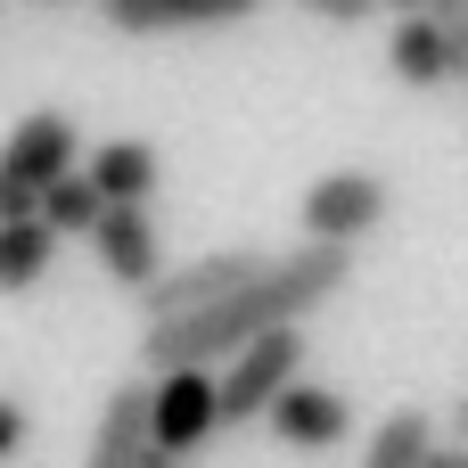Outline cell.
I'll list each match as a JSON object with an SVG mask.
<instances>
[{
    "label": "cell",
    "mask_w": 468,
    "mask_h": 468,
    "mask_svg": "<svg viewBox=\"0 0 468 468\" xmlns=\"http://www.w3.org/2000/svg\"><path fill=\"white\" fill-rule=\"evenodd\" d=\"M346 280H354V247H288V255H271V271L263 280H247L239 296H222V304H206V313H189V321H165V329H140V370H222V362H239L255 337H271V329H304V313H321V304H337L346 296Z\"/></svg>",
    "instance_id": "1"
},
{
    "label": "cell",
    "mask_w": 468,
    "mask_h": 468,
    "mask_svg": "<svg viewBox=\"0 0 468 468\" xmlns=\"http://www.w3.org/2000/svg\"><path fill=\"white\" fill-rule=\"evenodd\" d=\"M66 173H82V132H74V115H66V107H33V115L0 140V222H33L41 197H49Z\"/></svg>",
    "instance_id": "2"
},
{
    "label": "cell",
    "mask_w": 468,
    "mask_h": 468,
    "mask_svg": "<svg viewBox=\"0 0 468 468\" xmlns=\"http://www.w3.org/2000/svg\"><path fill=\"white\" fill-rule=\"evenodd\" d=\"M304 378V329H271L255 337L239 362L214 370V403H222V428H247V420H271V403Z\"/></svg>",
    "instance_id": "3"
},
{
    "label": "cell",
    "mask_w": 468,
    "mask_h": 468,
    "mask_svg": "<svg viewBox=\"0 0 468 468\" xmlns=\"http://www.w3.org/2000/svg\"><path fill=\"white\" fill-rule=\"evenodd\" d=\"M263 271H271V255H263V247H214V255H197V263L165 271V280L140 296V313H148V329H165V321H189V313H206V304L239 296V288H247V280H263Z\"/></svg>",
    "instance_id": "4"
},
{
    "label": "cell",
    "mask_w": 468,
    "mask_h": 468,
    "mask_svg": "<svg viewBox=\"0 0 468 468\" xmlns=\"http://www.w3.org/2000/svg\"><path fill=\"white\" fill-rule=\"evenodd\" d=\"M214 436H222L214 370H165V378H148V444L165 461L189 468V452H206Z\"/></svg>",
    "instance_id": "5"
},
{
    "label": "cell",
    "mask_w": 468,
    "mask_h": 468,
    "mask_svg": "<svg viewBox=\"0 0 468 468\" xmlns=\"http://www.w3.org/2000/svg\"><path fill=\"white\" fill-rule=\"evenodd\" d=\"M387 214H395L387 173H321V181L304 189V239H313V247H354V239H370Z\"/></svg>",
    "instance_id": "6"
},
{
    "label": "cell",
    "mask_w": 468,
    "mask_h": 468,
    "mask_svg": "<svg viewBox=\"0 0 468 468\" xmlns=\"http://www.w3.org/2000/svg\"><path fill=\"white\" fill-rule=\"evenodd\" d=\"M90 255H99V271L115 280V288H132V296H148L173 263H165V239H156V222H148V206H107V222L90 230Z\"/></svg>",
    "instance_id": "7"
},
{
    "label": "cell",
    "mask_w": 468,
    "mask_h": 468,
    "mask_svg": "<svg viewBox=\"0 0 468 468\" xmlns=\"http://www.w3.org/2000/svg\"><path fill=\"white\" fill-rule=\"evenodd\" d=\"M288 452H337L346 436H354V403L337 395V387H313V378H296L280 403H271V420H263Z\"/></svg>",
    "instance_id": "8"
},
{
    "label": "cell",
    "mask_w": 468,
    "mask_h": 468,
    "mask_svg": "<svg viewBox=\"0 0 468 468\" xmlns=\"http://www.w3.org/2000/svg\"><path fill=\"white\" fill-rule=\"evenodd\" d=\"M115 33L148 41V33H214V25H247L263 0H99Z\"/></svg>",
    "instance_id": "9"
},
{
    "label": "cell",
    "mask_w": 468,
    "mask_h": 468,
    "mask_svg": "<svg viewBox=\"0 0 468 468\" xmlns=\"http://www.w3.org/2000/svg\"><path fill=\"white\" fill-rule=\"evenodd\" d=\"M148 378H123L115 395H107V411H99V428H90V452L82 468H148Z\"/></svg>",
    "instance_id": "10"
},
{
    "label": "cell",
    "mask_w": 468,
    "mask_h": 468,
    "mask_svg": "<svg viewBox=\"0 0 468 468\" xmlns=\"http://www.w3.org/2000/svg\"><path fill=\"white\" fill-rule=\"evenodd\" d=\"M82 173H90V189H99L107 206H148L156 181H165V165H156L148 140H99V148L82 156Z\"/></svg>",
    "instance_id": "11"
},
{
    "label": "cell",
    "mask_w": 468,
    "mask_h": 468,
    "mask_svg": "<svg viewBox=\"0 0 468 468\" xmlns=\"http://www.w3.org/2000/svg\"><path fill=\"white\" fill-rule=\"evenodd\" d=\"M387 74H395V82H411V90H436V82H452L444 25H436V16H395V33H387Z\"/></svg>",
    "instance_id": "12"
},
{
    "label": "cell",
    "mask_w": 468,
    "mask_h": 468,
    "mask_svg": "<svg viewBox=\"0 0 468 468\" xmlns=\"http://www.w3.org/2000/svg\"><path fill=\"white\" fill-rule=\"evenodd\" d=\"M428 461H436V420H428L420 403L387 411V420L370 428V444H362V468H428Z\"/></svg>",
    "instance_id": "13"
},
{
    "label": "cell",
    "mask_w": 468,
    "mask_h": 468,
    "mask_svg": "<svg viewBox=\"0 0 468 468\" xmlns=\"http://www.w3.org/2000/svg\"><path fill=\"white\" fill-rule=\"evenodd\" d=\"M49 263H58V230L41 214L33 222H0V296H25Z\"/></svg>",
    "instance_id": "14"
},
{
    "label": "cell",
    "mask_w": 468,
    "mask_h": 468,
    "mask_svg": "<svg viewBox=\"0 0 468 468\" xmlns=\"http://www.w3.org/2000/svg\"><path fill=\"white\" fill-rule=\"evenodd\" d=\"M41 222H49L58 239H90V230L107 222V197L90 189V173H66V181L41 197Z\"/></svg>",
    "instance_id": "15"
},
{
    "label": "cell",
    "mask_w": 468,
    "mask_h": 468,
    "mask_svg": "<svg viewBox=\"0 0 468 468\" xmlns=\"http://www.w3.org/2000/svg\"><path fill=\"white\" fill-rule=\"evenodd\" d=\"M304 16H321V25H362V16H378V0H296Z\"/></svg>",
    "instance_id": "16"
},
{
    "label": "cell",
    "mask_w": 468,
    "mask_h": 468,
    "mask_svg": "<svg viewBox=\"0 0 468 468\" xmlns=\"http://www.w3.org/2000/svg\"><path fill=\"white\" fill-rule=\"evenodd\" d=\"M33 436V420H25V403L16 395H0V461H16V444Z\"/></svg>",
    "instance_id": "17"
},
{
    "label": "cell",
    "mask_w": 468,
    "mask_h": 468,
    "mask_svg": "<svg viewBox=\"0 0 468 468\" xmlns=\"http://www.w3.org/2000/svg\"><path fill=\"white\" fill-rule=\"evenodd\" d=\"M444 25V49H452V82H468V16H436Z\"/></svg>",
    "instance_id": "18"
},
{
    "label": "cell",
    "mask_w": 468,
    "mask_h": 468,
    "mask_svg": "<svg viewBox=\"0 0 468 468\" xmlns=\"http://www.w3.org/2000/svg\"><path fill=\"white\" fill-rule=\"evenodd\" d=\"M428 468H468V444H436V461Z\"/></svg>",
    "instance_id": "19"
},
{
    "label": "cell",
    "mask_w": 468,
    "mask_h": 468,
    "mask_svg": "<svg viewBox=\"0 0 468 468\" xmlns=\"http://www.w3.org/2000/svg\"><path fill=\"white\" fill-rule=\"evenodd\" d=\"M387 16H428V0H378Z\"/></svg>",
    "instance_id": "20"
},
{
    "label": "cell",
    "mask_w": 468,
    "mask_h": 468,
    "mask_svg": "<svg viewBox=\"0 0 468 468\" xmlns=\"http://www.w3.org/2000/svg\"><path fill=\"white\" fill-rule=\"evenodd\" d=\"M452 444H468V395L452 403Z\"/></svg>",
    "instance_id": "21"
},
{
    "label": "cell",
    "mask_w": 468,
    "mask_h": 468,
    "mask_svg": "<svg viewBox=\"0 0 468 468\" xmlns=\"http://www.w3.org/2000/svg\"><path fill=\"white\" fill-rule=\"evenodd\" d=\"M428 16H468V0H428Z\"/></svg>",
    "instance_id": "22"
},
{
    "label": "cell",
    "mask_w": 468,
    "mask_h": 468,
    "mask_svg": "<svg viewBox=\"0 0 468 468\" xmlns=\"http://www.w3.org/2000/svg\"><path fill=\"white\" fill-rule=\"evenodd\" d=\"M148 468H181V461H165V452H148Z\"/></svg>",
    "instance_id": "23"
}]
</instances>
